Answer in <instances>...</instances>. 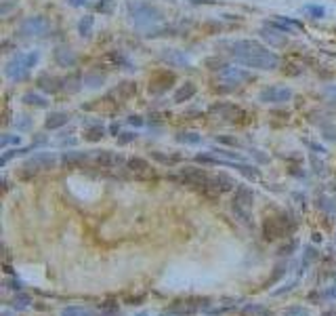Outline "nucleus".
Here are the masks:
<instances>
[{
    "mask_svg": "<svg viewBox=\"0 0 336 316\" xmlns=\"http://www.w3.org/2000/svg\"><path fill=\"white\" fill-rule=\"evenodd\" d=\"M227 55L233 61L255 68V70H275L280 66V57L278 53L269 51L267 46H263L257 40H233L227 42Z\"/></svg>",
    "mask_w": 336,
    "mask_h": 316,
    "instance_id": "f257e3e1",
    "label": "nucleus"
},
{
    "mask_svg": "<svg viewBox=\"0 0 336 316\" xmlns=\"http://www.w3.org/2000/svg\"><path fill=\"white\" fill-rule=\"evenodd\" d=\"M126 11H128V19L139 28L155 26V23H160L164 19L162 11L158 7L149 5V3H128Z\"/></svg>",
    "mask_w": 336,
    "mask_h": 316,
    "instance_id": "f03ea898",
    "label": "nucleus"
},
{
    "mask_svg": "<svg viewBox=\"0 0 336 316\" xmlns=\"http://www.w3.org/2000/svg\"><path fill=\"white\" fill-rule=\"evenodd\" d=\"M38 51H32V53H26V55H15L13 59H9L7 66H5V76L11 78L13 83H19V80H26L30 76V70L36 66L38 61Z\"/></svg>",
    "mask_w": 336,
    "mask_h": 316,
    "instance_id": "7ed1b4c3",
    "label": "nucleus"
},
{
    "mask_svg": "<svg viewBox=\"0 0 336 316\" xmlns=\"http://www.w3.org/2000/svg\"><path fill=\"white\" fill-rule=\"evenodd\" d=\"M49 30H51V21L42 15H34V17L23 19L19 26V34L23 38H40V36H46Z\"/></svg>",
    "mask_w": 336,
    "mask_h": 316,
    "instance_id": "20e7f679",
    "label": "nucleus"
},
{
    "mask_svg": "<svg viewBox=\"0 0 336 316\" xmlns=\"http://www.w3.org/2000/svg\"><path fill=\"white\" fill-rule=\"evenodd\" d=\"M292 91L288 87H267L259 93V101L263 103H286L290 101Z\"/></svg>",
    "mask_w": 336,
    "mask_h": 316,
    "instance_id": "39448f33",
    "label": "nucleus"
},
{
    "mask_svg": "<svg viewBox=\"0 0 336 316\" xmlns=\"http://www.w3.org/2000/svg\"><path fill=\"white\" fill-rule=\"evenodd\" d=\"M219 78L225 80V83H229V85H239V83H244V80H248L250 74L246 72V70H242V68L225 66L223 70H219Z\"/></svg>",
    "mask_w": 336,
    "mask_h": 316,
    "instance_id": "423d86ee",
    "label": "nucleus"
},
{
    "mask_svg": "<svg viewBox=\"0 0 336 316\" xmlns=\"http://www.w3.org/2000/svg\"><path fill=\"white\" fill-rule=\"evenodd\" d=\"M160 59L166 61L168 66H173V68H187L189 66V57L179 49H162Z\"/></svg>",
    "mask_w": 336,
    "mask_h": 316,
    "instance_id": "0eeeda50",
    "label": "nucleus"
},
{
    "mask_svg": "<svg viewBox=\"0 0 336 316\" xmlns=\"http://www.w3.org/2000/svg\"><path fill=\"white\" fill-rule=\"evenodd\" d=\"M55 61L61 66V68H74L76 66V61H78V57H76V53L69 49V46H57L55 49Z\"/></svg>",
    "mask_w": 336,
    "mask_h": 316,
    "instance_id": "6e6552de",
    "label": "nucleus"
},
{
    "mask_svg": "<svg viewBox=\"0 0 336 316\" xmlns=\"http://www.w3.org/2000/svg\"><path fill=\"white\" fill-rule=\"evenodd\" d=\"M261 38H265L271 46H282L286 42V34L280 32V30H275V28H271V26H265V28L261 30Z\"/></svg>",
    "mask_w": 336,
    "mask_h": 316,
    "instance_id": "1a4fd4ad",
    "label": "nucleus"
},
{
    "mask_svg": "<svg viewBox=\"0 0 336 316\" xmlns=\"http://www.w3.org/2000/svg\"><path fill=\"white\" fill-rule=\"evenodd\" d=\"M36 83H38V89H42L46 93H57L59 89H61V80H57L51 74H40Z\"/></svg>",
    "mask_w": 336,
    "mask_h": 316,
    "instance_id": "9d476101",
    "label": "nucleus"
},
{
    "mask_svg": "<svg viewBox=\"0 0 336 316\" xmlns=\"http://www.w3.org/2000/svg\"><path fill=\"white\" fill-rule=\"evenodd\" d=\"M196 85L194 83H185V85H181L177 91H175V95H173V99H175V103H185V101H189L191 97L196 95Z\"/></svg>",
    "mask_w": 336,
    "mask_h": 316,
    "instance_id": "9b49d317",
    "label": "nucleus"
},
{
    "mask_svg": "<svg viewBox=\"0 0 336 316\" xmlns=\"http://www.w3.org/2000/svg\"><path fill=\"white\" fill-rule=\"evenodd\" d=\"M69 122V114L67 112H51L49 114V118H46L44 127L46 129H59V127H63Z\"/></svg>",
    "mask_w": 336,
    "mask_h": 316,
    "instance_id": "f8f14e48",
    "label": "nucleus"
},
{
    "mask_svg": "<svg viewBox=\"0 0 336 316\" xmlns=\"http://www.w3.org/2000/svg\"><path fill=\"white\" fill-rule=\"evenodd\" d=\"M97 162L103 167H114V165H120L122 162V156L116 154V152H110V150H103L101 154L97 156Z\"/></svg>",
    "mask_w": 336,
    "mask_h": 316,
    "instance_id": "ddd939ff",
    "label": "nucleus"
},
{
    "mask_svg": "<svg viewBox=\"0 0 336 316\" xmlns=\"http://www.w3.org/2000/svg\"><path fill=\"white\" fill-rule=\"evenodd\" d=\"M21 101L26 105H34V108H49V101H46V97L38 95V93H26V95L21 97Z\"/></svg>",
    "mask_w": 336,
    "mask_h": 316,
    "instance_id": "4468645a",
    "label": "nucleus"
},
{
    "mask_svg": "<svg viewBox=\"0 0 336 316\" xmlns=\"http://www.w3.org/2000/svg\"><path fill=\"white\" fill-rule=\"evenodd\" d=\"M93 26H95V17H93V15H84V17L78 21V34H80L82 38H91Z\"/></svg>",
    "mask_w": 336,
    "mask_h": 316,
    "instance_id": "2eb2a0df",
    "label": "nucleus"
},
{
    "mask_svg": "<svg viewBox=\"0 0 336 316\" xmlns=\"http://www.w3.org/2000/svg\"><path fill=\"white\" fill-rule=\"evenodd\" d=\"M53 162H55V158H53L51 154H36V156H34V158H32L30 162H28V165H26V167H28V169H30V167H36V169H42V167H51V165H53Z\"/></svg>",
    "mask_w": 336,
    "mask_h": 316,
    "instance_id": "dca6fc26",
    "label": "nucleus"
},
{
    "mask_svg": "<svg viewBox=\"0 0 336 316\" xmlns=\"http://www.w3.org/2000/svg\"><path fill=\"white\" fill-rule=\"evenodd\" d=\"M82 83L87 87H91V89H97V87H101L105 83V76L103 74H84Z\"/></svg>",
    "mask_w": 336,
    "mask_h": 316,
    "instance_id": "f3484780",
    "label": "nucleus"
},
{
    "mask_svg": "<svg viewBox=\"0 0 336 316\" xmlns=\"http://www.w3.org/2000/svg\"><path fill=\"white\" fill-rule=\"evenodd\" d=\"M103 133H105L103 124H95V127H89V129H87V133H84V137H87L89 142H99V139L103 137Z\"/></svg>",
    "mask_w": 336,
    "mask_h": 316,
    "instance_id": "a211bd4d",
    "label": "nucleus"
},
{
    "mask_svg": "<svg viewBox=\"0 0 336 316\" xmlns=\"http://www.w3.org/2000/svg\"><path fill=\"white\" fill-rule=\"evenodd\" d=\"M135 91H137V85H135V83H122V85H120V87H118L114 93H116L118 97L126 99V97H130V95H133Z\"/></svg>",
    "mask_w": 336,
    "mask_h": 316,
    "instance_id": "6ab92c4d",
    "label": "nucleus"
},
{
    "mask_svg": "<svg viewBox=\"0 0 336 316\" xmlns=\"http://www.w3.org/2000/svg\"><path fill=\"white\" fill-rule=\"evenodd\" d=\"M95 11H99L101 15H112L114 13V0H99L95 5Z\"/></svg>",
    "mask_w": 336,
    "mask_h": 316,
    "instance_id": "aec40b11",
    "label": "nucleus"
},
{
    "mask_svg": "<svg viewBox=\"0 0 336 316\" xmlns=\"http://www.w3.org/2000/svg\"><path fill=\"white\" fill-rule=\"evenodd\" d=\"M177 139H179V142H183V144H200L202 142V137L198 133H179Z\"/></svg>",
    "mask_w": 336,
    "mask_h": 316,
    "instance_id": "412c9836",
    "label": "nucleus"
},
{
    "mask_svg": "<svg viewBox=\"0 0 336 316\" xmlns=\"http://www.w3.org/2000/svg\"><path fill=\"white\" fill-rule=\"evenodd\" d=\"M112 59L118 64V66H124V70H130V72H133V64H130V59H128V57H124L122 53H112Z\"/></svg>",
    "mask_w": 336,
    "mask_h": 316,
    "instance_id": "4be33fe9",
    "label": "nucleus"
},
{
    "mask_svg": "<svg viewBox=\"0 0 336 316\" xmlns=\"http://www.w3.org/2000/svg\"><path fill=\"white\" fill-rule=\"evenodd\" d=\"M305 11H307V13H309L311 17H315V19H321L323 15H326V9L319 7V5H307Z\"/></svg>",
    "mask_w": 336,
    "mask_h": 316,
    "instance_id": "5701e85b",
    "label": "nucleus"
},
{
    "mask_svg": "<svg viewBox=\"0 0 336 316\" xmlns=\"http://www.w3.org/2000/svg\"><path fill=\"white\" fill-rule=\"evenodd\" d=\"M84 158V154L82 152H65L63 154V162L67 165V162H76V160H82Z\"/></svg>",
    "mask_w": 336,
    "mask_h": 316,
    "instance_id": "b1692460",
    "label": "nucleus"
},
{
    "mask_svg": "<svg viewBox=\"0 0 336 316\" xmlns=\"http://www.w3.org/2000/svg\"><path fill=\"white\" fill-rule=\"evenodd\" d=\"M128 165L130 167H133V169H147V162L145 160H141V158H130V162H128Z\"/></svg>",
    "mask_w": 336,
    "mask_h": 316,
    "instance_id": "393cba45",
    "label": "nucleus"
},
{
    "mask_svg": "<svg viewBox=\"0 0 336 316\" xmlns=\"http://www.w3.org/2000/svg\"><path fill=\"white\" fill-rule=\"evenodd\" d=\"M323 133H326V139H336V129L330 124H323Z\"/></svg>",
    "mask_w": 336,
    "mask_h": 316,
    "instance_id": "a878e982",
    "label": "nucleus"
},
{
    "mask_svg": "<svg viewBox=\"0 0 336 316\" xmlns=\"http://www.w3.org/2000/svg\"><path fill=\"white\" fill-rule=\"evenodd\" d=\"M0 144H3V146H7V144H19V135H17V137H15V135H5Z\"/></svg>",
    "mask_w": 336,
    "mask_h": 316,
    "instance_id": "bb28decb",
    "label": "nucleus"
},
{
    "mask_svg": "<svg viewBox=\"0 0 336 316\" xmlns=\"http://www.w3.org/2000/svg\"><path fill=\"white\" fill-rule=\"evenodd\" d=\"M135 137H137L135 133H122L120 135V144H128V142H133Z\"/></svg>",
    "mask_w": 336,
    "mask_h": 316,
    "instance_id": "cd10ccee",
    "label": "nucleus"
},
{
    "mask_svg": "<svg viewBox=\"0 0 336 316\" xmlns=\"http://www.w3.org/2000/svg\"><path fill=\"white\" fill-rule=\"evenodd\" d=\"M128 122L135 124V127H141V124H143V118H141V116H137V114H133V116H128Z\"/></svg>",
    "mask_w": 336,
    "mask_h": 316,
    "instance_id": "c85d7f7f",
    "label": "nucleus"
},
{
    "mask_svg": "<svg viewBox=\"0 0 336 316\" xmlns=\"http://www.w3.org/2000/svg\"><path fill=\"white\" fill-rule=\"evenodd\" d=\"M15 124H17V122H15ZM30 124H32V122H30V120H28V116H23V120H21V122H19V124H17V129H28V127H30Z\"/></svg>",
    "mask_w": 336,
    "mask_h": 316,
    "instance_id": "c756f323",
    "label": "nucleus"
},
{
    "mask_svg": "<svg viewBox=\"0 0 336 316\" xmlns=\"http://www.w3.org/2000/svg\"><path fill=\"white\" fill-rule=\"evenodd\" d=\"M326 95H330V97H334V99H336V87H334V85L326 87Z\"/></svg>",
    "mask_w": 336,
    "mask_h": 316,
    "instance_id": "7c9ffc66",
    "label": "nucleus"
},
{
    "mask_svg": "<svg viewBox=\"0 0 336 316\" xmlns=\"http://www.w3.org/2000/svg\"><path fill=\"white\" fill-rule=\"evenodd\" d=\"M67 3L71 7H82V5H87V0H67Z\"/></svg>",
    "mask_w": 336,
    "mask_h": 316,
    "instance_id": "2f4dec72",
    "label": "nucleus"
},
{
    "mask_svg": "<svg viewBox=\"0 0 336 316\" xmlns=\"http://www.w3.org/2000/svg\"><path fill=\"white\" fill-rule=\"evenodd\" d=\"M110 131L116 135V133H118V124H112V127H110Z\"/></svg>",
    "mask_w": 336,
    "mask_h": 316,
    "instance_id": "473e14b6",
    "label": "nucleus"
}]
</instances>
